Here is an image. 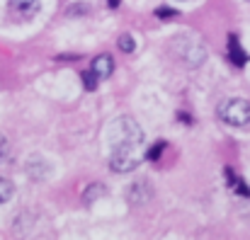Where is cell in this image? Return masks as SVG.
Wrapping results in <instances>:
<instances>
[{
  "instance_id": "obj_5",
  "label": "cell",
  "mask_w": 250,
  "mask_h": 240,
  "mask_svg": "<svg viewBox=\"0 0 250 240\" xmlns=\"http://www.w3.org/2000/svg\"><path fill=\"white\" fill-rule=\"evenodd\" d=\"M90 71L97 76L100 80H107L112 76V71H114V61H112V56H107V54H100L95 61H92V66H90Z\"/></svg>"
},
{
  "instance_id": "obj_18",
  "label": "cell",
  "mask_w": 250,
  "mask_h": 240,
  "mask_svg": "<svg viewBox=\"0 0 250 240\" xmlns=\"http://www.w3.org/2000/svg\"><path fill=\"white\" fill-rule=\"evenodd\" d=\"M248 2H250V0H248Z\"/></svg>"
},
{
  "instance_id": "obj_12",
  "label": "cell",
  "mask_w": 250,
  "mask_h": 240,
  "mask_svg": "<svg viewBox=\"0 0 250 240\" xmlns=\"http://www.w3.org/2000/svg\"><path fill=\"white\" fill-rule=\"evenodd\" d=\"M166 146H167L166 141H158V143H153L146 158H148V160H158V158H161V156H163V148H166Z\"/></svg>"
},
{
  "instance_id": "obj_10",
  "label": "cell",
  "mask_w": 250,
  "mask_h": 240,
  "mask_svg": "<svg viewBox=\"0 0 250 240\" xmlns=\"http://www.w3.org/2000/svg\"><path fill=\"white\" fill-rule=\"evenodd\" d=\"M117 44H119V51H124V54H131V51L136 49V44H134V39H131V34H122Z\"/></svg>"
},
{
  "instance_id": "obj_11",
  "label": "cell",
  "mask_w": 250,
  "mask_h": 240,
  "mask_svg": "<svg viewBox=\"0 0 250 240\" xmlns=\"http://www.w3.org/2000/svg\"><path fill=\"white\" fill-rule=\"evenodd\" d=\"M97 197H104V187H102V184H90L87 192H85V201L90 204V201L97 199Z\"/></svg>"
},
{
  "instance_id": "obj_16",
  "label": "cell",
  "mask_w": 250,
  "mask_h": 240,
  "mask_svg": "<svg viewBox=\"0 0 250 240\" xmlns=\"http://www.w3.org/2000/svg\"><path fill=\"white\" fill-rule=\"evenodd\" d=\"M90 7H87V2H83V5H73V7H68V15H73V12H87Z\"/></svg>"
},
{
  "instance_id": "obj_17",
  "label": "cell",
  "mask_w": 250,
  "mask_h": 240,
  "mask_svg": "<svg viewBox=\"0 0 250 240\" xmlns=\"http://www.w3.org/2000/svg\"><path fill=\"white\" fill-rule=\"evenodd\" d=\"M107 2H109L112 7H117V2H119V0H107Z\"/></svg>"
},
{
  "instance_id": "obj_3",
  "label": "cell",
  "mask_w": 250,
  "mask_h": 240,
  "mask_svg": "<svg viewBox=\"0 0 250 240\" xmlns=\"http://www.w3.org/2000/svg\"><path fill=\"white\" fill-rule=\"evenodd\" d=\"M219 117L231 124V126H246L250 124V102L248 100H226L221 107H219Z\"/></svg>"
},
{
  "instance_id": "obj_6",
  "label": "cell",
  "mask_w": 250,
  "mask_h": 240,
  "mask_svg": "<svg viewBox=\"0 0 250 240\" xmlns=\"http://www.w3.org/2000/svg\"><path fill=\"white\" fill-rule=\"evenodd\" d=\"M39 7H42V2H39V0H10V10H12V12H17V15H24V17L37 15V12H39Z\"/></svg>"
},
{
  "instance_id": "obj_9",
  "label": "cell",
  "mask_w": 250,
  "mask_h": 240,
  "mask_svg": "<svg viewBox=\"0 0 250 240\" xmlns=\"http://www.w3.org/2000/svg\"><path fill=\"white\" fill-rule=\"evenodd\" d=\"M12 194H15L12 182H10V180H5V177H0V204H2V201H7Z\"/></svg>"
},
{
  "instance_id": "obj_7",
  "label": "cell",
  "mask_w": 250,
  "mask_h": 240,
  "mask_svg": "<svg viewBox=\"0 0 250 240\" xmlns=\"http://www.w3.org/2000/svg\"><path fill=\"white\" fill-rule=\"evenodd\" d=\"M229 59H231V63H236L238 68L246 66V61H248V56H246V51L241 49V41H238L236 34L229 37Z\"/></svg>"
},
{
  "instance_id": "obj_14",
  "label": "cell",
  "mask_w": 250,
  "mask_h": 240,
  "mask_svg": "<svg viewBox=\"0 0 250 240\" xmlns=\"http://www.w3.org/2000/svg\"><path fill=\"white\" fill-rule=\"evenodd\" d=\"M7 153H10V143H7V139L0 134V160L7 158Z\"/></svg>"
},
{
  "instance_id": "obj_2",
  "label": "cell",
  "mask_w": 250,
  "mask_h": 240,
  "mask_svg": "<svg viewBox=\"0 0 250 240\" xmlns=\"http://www.w3.org/2000/svg\"><path fill=\"white\" fill-rule=\"evenodd\" d=\"M141 146H131V143H119V146H112V156H109V167L114 172H131L139 167L141 162V153H139Z\"/></svg>"
},
{
  "instance_id": "obj_15",
  "label": "cell",
  "mask_w": 250,
  "mask_h": 240,
  "mask_svg": "<svg viewBox=\"0 0 250 240\" xmlns=\"http://www.w3.org/2000/svg\"><path fill=\"white\" fill-rule=\"evenodd\" d=\"M156 15H158L161 20H170V17H175L177 12H175V10H167V7H158V10H156Z\"/></svg>"
},
{
  "instance_id": "obj_13",
  "label": "cell",
  "mask_w": 250,
  "mask_h": 240,
  "mask_svg": "<svg viewBox=\"0 0 250 240\" xmlns=\"http://www.w3.org/2000/svg\"><path fill=\"white\" fill-rule=\"evenodd\" d=\"M97 76H95V73H92V71H83V82H85V90H90V92H92V90H95V87H97Z\"/></svg>"
},
{
  "instance_id": "obj_8",
  "label": "cell",
  "mask_w": 250,
  "mask_h": 240,
  "mask_svg": "<svg viewBox=\"0 0 250 240\" xmlns=\"http://www.w3.org/2000/svg\"><path fill=\"white\" fill-rule=\"evenodd\" d=\"M226 182H229V187L236 192V194H241V197H250V187L233 172V167H226Z\"/></svg>"
},
{
  "instance_id": "obj_1",
  "label": "cell",
  "mask_w": 250,
  "mask_h": 240,
  "mask_svg": "<svg viewBox=\"0 0 250 240\" xmlns=\"http://www.w3.org/2000/svg\"><path fill=\"white\" fill-rule=\"evenodd\" d=\"M109 143L112 146H119V143L141 146L144 143V131L131 117H119L109 126Z\"/></svg>"
},
{
  "instance_id": "obj_4",
  "label": "cell",
  "mask_w": 250,
  "mask_h": 240,
  "mask_svg": "<svg viewBox=\"0 0 250 240\" xmlns=\"http://www.w3.org/2000/svg\"><path fill=\"white\" fill-rule=\"evenodd\" d=\"M153 197V184L148 180H136L129 187V201L131 204H146Z\"/></svg>"
}]
</instances>
